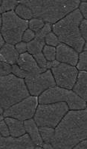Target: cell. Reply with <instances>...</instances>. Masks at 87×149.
<instances>
[{"label": "cell", "mask_w": 87, "mask_h": 149, "mask_svg": "<svg viewBox=\"0 0 87 149\" xmlns=\"http://www.w3.org/2000/svg\"><path fill=\"white\" fill-rule=\"evenodd\" d=\"M87 138V110H69L54 128L53 148L71 149Z\"/></svg>", "instance_id": "6da1fadb"}, {"label": "cell", "mask_w": 87, "mask_h": 149, "mask_svg": "<svg viewBox=\"0 0 87 149\" xmlns=\"http://www.w3.org/2000/svg\"><path fill=\"white\" fill-rule=\"evenodd\" d=\"M29 8L33 18L54 24L69 13L78 8L80 0H23L19 1Z\"/></svg>", "instance_id": "7a4b0ae2"}, {"label": "cell", "mask_w": 87, "mask_h": 149, "mask_svg": "<svg viewBox=\"0 0 87 149\" xmlns=\"http://www.w3.org/2000/svg\"><path fill=\"white\" fill-rule=\"evenodd\" d=\"M83 19L84 17L77 8L52 25V32L57 35L60 42L69 46L78 53L83 51L86 42L79 30Z\"/></svg>", "instance_id": "3957f363"}, {"label": "cell", "mask_w": 87, "mask_h": 149, "mask_svg": "<svg viewBox=\"0 0 87 149\" xmlns=\"http://www.w3.org/2000/svg\"><path fill=\"white\" fill-rule=\"evenodd\" d=\"M30 96L23 79L13 74L0 76V106L4 111Z\"/></svg>", "instance_id": "277c9868"}, {"label": "cell", "mask_w": 87, "mask_h": 149, "mask_svg": "<svg viewBox=\"0 0 87 149\" xmlns=\"http://www.w3.org/2000/svg\"><path fill=\"white\" fill-rule=\"evenodd\" d=\"M65 102L69 110H81L86 109V102L75 94L72 90L54 86L43 91L38 97L40 104Z\"/></svg>", "instance_id": "5b68a950"}, {"label": "cell", "mask_w": 87, "mask_h": 149, "mask_svg": "<svg viewBox=\"0 0 87 149\" xmlns=\"http://www.w3.org/2000/svg\"><path fill=\"white\" fill-rule=\"evenodd\" d=\"M69 110L65 102L40 104L37 106L34 120L38 127L55 128Z\"/></svg>", "instance_id": "8992f818"}, {"label": "cell", "mask_w": 87, "mask_h": 149, "mask_svg": "<svg viewBox=\"0 0 87 149\" xmlns=\"http://www.w3.org/2000/svg\"><path fill=\"white\" fill-rule=\"evenodd\" d=\"M2 26L1 34L8 44L14 45L22 41L24 32L28 29V21L21 19L14 11L2 14Z\"/></svg>", "instance_id": "52a82bcc"}, {"label": "cell", "mask_w": 87, "mask_h": 149, "mask_svg": "<svg viewBox=\"0 0 87 149\" xmlns=\"http://www.w3.org/2000/svg\"><path fill=\"white\" fill-rule=\"evenodd\" d=\"M37 106V97L30 95L5 109L2 115L4 118L11 117L24 121L34 117Z\"/></svg>", "instance_id": "ba28073f"}, {"label": "cell", "mask_w": 87, "mask_h": 149, "mask_svg": "<svg viewBox=\"0 0 87 149\" xmlns=\"http://www.w3.org/2000/svg\"><path fill=\"white\" fill-rule=\"evenodd\" d=\"M24 81L30 95L35 97L40 96L45 90L56 86L51 70L40 74H29Z\"/></svg>", "instance_id": "9c48e42d"}, {"label": "cell", "mask_w": 87, "mask_h": 149, "mask_svg": "<svg viewBox=\"0 0 87 149\" xmlns=\"http://www.w3.org/2000/svg\"><path fill=\"white\" fill-rule=\"evenodd\" d=\"M56 86L60 88L71 90L77 80L78 70L75 66L65 63H60L51 69Z\"/></svg>", "instance_id": "30bf717a"}, {"label": "cell", "mask_w": 87, "mask_h": 149, "mask_svg": "<svg viewBox=\"0 0 87 149\" xmlns=\"http://www.w3.org/2000/svg\"><path fill=\"white\" fill-rule=\"evenodd\" d=\"M35 147L28 133L19 137L2 136L0 134V149H34Z\"/></svg>", "instance_id": "8fae6325"}, {"label": "cell", "mask_w": 87, "mask_h": 149, "mask_svg": "<svg viewBox=\"0 0 87 149\" xmlns=\"http://www.w3.org/2000/svg\"><path fill=\"white\" fill-rule=\"evenodd\" d=\"M78 53L69 46L60 43L56 48L55 59L60 63H65L76 66L78 60Z\"/></svg>", "instance_id": "7c38bea8"}, {"label": "cell", "mask_w": 87, "mask_h": 149, "mask_svg": "<svg viewBox=\"0 0 87 149\" xmlns=\"http://www.w3.org/2000/svg\"><path fill=\"white\" fill-rule=\"evenodd\" d=\"M16 65L25 71L31 74H40L45 71V70L40 68L35 61L32 55L28 53H24L19 55Z\"/></svg>", "instance_id": "4fadbf2b"}, {"label": "cell", "mask_w": 87, "mask_h": 149, "mask_svg": "<svg viewBox=\"0 0 87 149\" xmlns=\"http://www.w3.org/2000/svg\"><path fill=\"white\" fill-rule=\"evenodd\" d=\"M19 54L16 51L15 46L5 43L0 49V61L13 65L16 64Z\"/></svg>", "instance_id": "5bb4252c"}, {"label": "cell", "mask_w": 87, "mask_h": 149, "mask_svg": "<svg viewBox=\"0 0 87 149\" xmlns=\"http://www.w3.org/2000/svg\"><path fill=\"white\" fill-rule=\"evenodd\" d=\"M23 123H24L25 131L28 134L35 146H41L42 147L43 141H42V137L40 136V131H39V127L37 125L34 120L30 118V119L24 121Z\"/></svg>", "instance_id": "9a60e30c"}, {"label": "cell", "mask_w": 87, "mask_h": 149, "mask_svg": "<svg viewBox=\"0 0 87 149\" xmlns=\"http://www.w3.org/2000/svg\"><path fill=\"white\" fill-rule=\"evenodd\" d=\"M72 91L80 97L83 100H87V72H78L77 80L74 85Z\"/></svg>", "instance_id": "2e32d148"}, {"label": "cell", "mask_w": 87, "mask_h": 149, "mask_svg": "<svg viewBox=\"0 0 87 149\" xmlns=\"http://www.w3.org/2000/svg\"><path fill=\"white\" fill-rule=\"evenodd\" d=\"M4 120L8 126L10 136H11L19 137L26 133L23 121L11 117H5Z\"/></svg>", "instance_id": "e0dca14e"}, {"label": "cell", "mask_w": 87, "mask_h": 149, "mask_svg": "<svg viewBox=\"0 0 87 149\" xmlns=\"http://www.w3.org/2000/svg\"><path fill=\"white\" fill-rule=\"evenodd\" d=\"M45 45V40H39V39L34 38L31 40L30 42L27 43V51L29 54L34 56L39 53H41Z\"/></svg>", "instance_id": "ac0fdd59"}, {"label": "cell", "mask_w": 87, "mask_h": 149, "mask_svg": "<svg viewBox=\"0 0 87 149\" xmlns=\"http://www.w3.org/2000/svg\"><path fill=\"white\" fill-rule=\"evenodd\" d=\"M15 14L17 15L19 17L25 20H30L33 18V14H32V10L26 6L23 5L21 3H19L17 6L14 10Z\"/></svg>", "instance_id": "d6986e66"}, {"label": "cell", "mask_w": 87, "mask_h": 149, "mask_svg": "<svg viewBox=\"0 0 87 149\" xmlns=\"http://www.w3.org/2000/svg\"><path fill=\"white\" fill-rule=\"evenodd\" d=\"M39 131L44 143L51 144L54 134V128L49 127H39Z\"/></svg>", "instance_id": "ffe728a7"}, {"label": "cell", "mask_w": 87, "mask_h": 149, "mask_svg": "<svg viewBox=\"0 0 87 149\" xmlns=\"http://www.w3.org/2000/svg\"><path fill=\"white\" fill-rule=\"evenodd\" d=\"M19 2L18 1L14 0H3L2 1V4L0 6V14L8 12V11H14L16 6L19 5Z\"/></svg>", "instance_id": "44dd1931"}, {"label": "cell", "mask_w": 87, "mask_h": 149, "mask_svg": "<svg viewBox=\"0 0 87 149\" xmlns=\"http://www.w3.org/2000/svg\"><path fill=\"white\" fill-rule=\"evenodd\" d=\"M77 68L80 71H86L87 70V52L82 51L78 55V60L76 65Z\"/></svg>", "instance_id": "7402d4cb"}, {"label": "cell", "mask_w": 87, "mask_h": 149, "mask_svg": "<svg viewBox=\"0 0 87 149\" xmlns=\"http://www.w3.org/2000/svg\"><path fill=\"white\" fill-rule=\"evenodd\" d=\"M45 25V22L38 18H32L28 21V29L37 33Z\"/></svg>", "instance_id": "603a6c76"}, {"label": "cell", "mask_w": 87, "mask_h": 149, "mask_svg": "<svg viewBox=\"0 0 87 149\" xmlns=\"http://www.w3.org/2000/svg\"><path fill=\"white\" fill-rule=\"evenodd\" d=\"M47 61H54L56 58V48L51 46L45 45L42 51Z\"/></svg>", "instance_id": "cb8c5ba5"}, {"label": "cell", "mask_w": 87, "mask_h": 149, "mask_svg": "<svg viewBox=\"0 0 87 149\" xmlns=\"http://www.w3.org/2000/svg\"><path fill=\"white\" fill-rule=\"evenodd\" d=\"M51 30H52V25L49 23H45L44 26L39 32L35 33L34 38L39 39V40H45V36L50 33Z\"/></svg>", "instance_id": "d4e9b609"}, {"label": "cell", "mask_w": 87, "mask_h": 149, "mask_svg": "<svg viewBox=\"0 0 87 149\" xmlns=\"http://www.w3.org/2000/svg\"><path fill=\"white\" fill-rule=\"evenodd\" d=\"M45 43L46 45L51 46V47H57L59 44H60L59 39L57 37V35L54 32H51L48 34L45 38Z\"/></svg>", "instance_id": "484cf974"}, {"label": "cell", "mask_w": 87, "mask_h": 149, "mask_svg": "<svg viewBox=\"0 0 87 149\" xmlns=\"http://www.w3.org/2000/svg\"><path fill=\"white\" fill-rule=\"evenodd\" d=\"M34 58L35 61L37 62V64L38 65V66L40 67V68L43 69V70H47L46 68V65H47V60L45 58V56H43L42 53H39L37 54L34 55Z\"/></svg>", "instance_id": "4316f807"}, {"label": "cell", "mask_w": 87, "mask_h": 149, "mask_svg": "<svg viewBox=\"0 0 87 149\" xmlns=\"http://www.w3.org/2000/svg\"><path fill=\"white\" fill-rule=\"evenodd\" d=\"M12 74L15 75L16 77L21 79H24L25 78H26L28 76V74L31 73H28V72L25 71V70H22L16 64L12 65Z\"/></svg>", "instance_id": "83f0119b"}, {"label": "cell", "mask_w": 87, "mask_h": 149, "mask_svg": "<svg viewBox=\"0 0 87 149\" xmlns=\"http://www.w3.org/2000/svg\"><path fill=\"white\" fill-rule=\"evenodd\" d=\"M12 74V65L0 61V76L5 77Z\"/></svg>", "instance_id": "f1b7e54d"}, {"label": "cell", "mask_w": 87, "mask_h": 149, "mask_svg": "<svg viewBox=\"0 0 87 149\" xmlns=\"http://www.w3.org/2000/svg\"><path fill=\"white\" fill-rule=\"evenodd\" d=\"M35 38V32H34L33 31H32L29 29H27L24 32L23 35V38H22V41L25 43L30 42L31 40H32L33 39H34Z\"/></svg>", "instance_id": "f546056e"}, {"label": "cell", "mask_w": 87, "mask_h": 149, "mask_svg": "<svg viewBox=\"0 0 87 149\" xmlns=\"http://www.w3.org/2000/svg\"><path fill=\"white\" fill-rule=\"evenodd\" d=\"M79 30H80V35L82 38H84L85 41H86L87 39V20L85 19H83L79 26Z\"/></svg>", "instance_id": "4dcf8cb0"}, {"label": "cell", "mask_w": 87, "mask_h": 149, "mask_svg": "<svg viewBox=\"0 0 87 149\" xmlns=\"http://www.w3.org/2000/svg\"><path fill=\"white\" fill-rule=\"evenodd\" d=\"M0 134L2 136H10V132H9V128L5 120L0 121Z\"/></svg>", "instance_id": "1f68e13d"}, {"label": "cell", "mask_w": 87, "mask_h": 149, "mask_svg": "<svg viewBox=\"0 0 87 149\" xmlns=\"http://www.w3.org/2000/svg\"><path fill=\"white\" fill-rule=\"evenodd\" d=\"M78 10L83 16L84 19H86L87 18V3L86 1H81L78 6Z\"/></svg>", "instance_id": "d6a6232c"}, {"label": "cell", "mask_w": 87, "mask_h": 149, "mask_svg": "<svg viewBox=\"0 0 87 149\" xmlns=\"http://www.w3.org/2000/svg\"><path fill=\"white\" fill-rule=\"evenodd\" d=\"M14 46H15V48H16V51H17L19 55L27 52V43L20 41V42L17 43Z\"/></svg>", "instance_id": "836d02e7"}, {"label": "cell", "mask_w": 87, "mask_h": 149, "mask_svg": "<svg viewBox=\"0 0 87 149\" xmlns=\"http://www.w3.org/2000/svg\"><path fill=\"white\" fill-rule=\"evenodd\" d=\"M74 149H86L87 148V140L86 139L80 141L76 146L73 148Z\"/></svg>", "instance_id": "e575fe53"}, {"label": "cell", "mask_w": 87, "mask_h": 149, "mask_svg": "<svg viewBox=\"0 0 87 149\" xmlns=\"http://www.w3.org/2000/svg\"><path fill=\"white\" fill-rule=\"evenodd\" d=\"M60 64V62L57 60H54V61H47V65H46V68L47 70H51L53 68H55V67L58 66Z\"/></svg>", "instance_id": "d590c367"}, {"label": "cell", "mask_w": 87, "mask_h": 149, "mask_svg": "<svg viewBox=\"0 0 87 149\" xmlns=\"http://www.w3.org/2000/svg\"><path fill=\"white\" fill-rule=\"evenodd\" d=\"M42 148H45V149H54L53 148V146L50 143H44L42 144Z\"/></svg>", "instance_id": "8d00e7d4"}, {"label": "cell", "mask_w": 87, "mask_h": 149, "mask_svg": "<svg viewBox=\"0 0 87 149\" xmlns=\"http://www.w3.org/2000/svg\"><path fill=\"white\" fill-rule=\"evenodd\" d=\"M5 44V40H4L3 37H2V34H1V32H0V49L3 47L4 44Z\"/></svg>", "instance_id": "74e56055"}, {"label": "cell", "mask_w": 87, "mask_h": 149, "mask_svg": "<svg viewBox=\"0 0 87 149\" xmlns=\"http://www.w3.org/2000/svg\"><path fill=\"white\" fill-rule=\"evenodd\" d=\"M86 49H87V44H86V42L84 43V47H83V50L86 51Z\"/></svg>", "instance_id": "f35d334b"}, {"label": "cell", "mask_w": 87, "mask_h": 149, "mask_svg": "<svg viewBox=\"0 0 87 149\" xmlns=\"http://www.w3.org/2000/svg\"><path fill=\"white\" fill-rule=\"evenodd\" d=\"M2 15H0V31H1V29H2Z\"/></svg>", "instance_id": "ab89813d"}, {"label": "cell", "mask_w": 87, "mask_h": 149, "mask_svg": "<svg viewBox=\"0 0 87 149\" xmlns=\"http://www.w3.org/2000/svg\"><path fill=\"white\" fill-rule=\"evenodd\" d=\"M4 112V109H2V107L0 106V115H2Z\"/></svg>", "instance_id": "60d3db41"}, {"label": "cell", "mask_w": 87, "mask_h": 149, "mask_svg": "<svg viewBox=\"0 0 87 149\" xmlns=\"http://www.w3.org/2000/svg\"><path fill=\"white\" fill-rule=\"evenodd\" d=\"M4 118H4V116H3V115H0V121H2V120H3Z\"/></svg>", "instance_id": "b9f144b4"}, {"label": "cell", "mask_w": 87, "mask_h": 149, "mask_svg": "<svg viewBox=\"0 0 87 149\" xmlns=\"http://www.w3.org/2000/svg\"><path fill=\"white\" fill-rule=\"evenodd\" d=\"M1 4H2V1L0 0V6H1Z\"/></svg>", "instance_id": "7bdbcfd3"}]
</instances>
